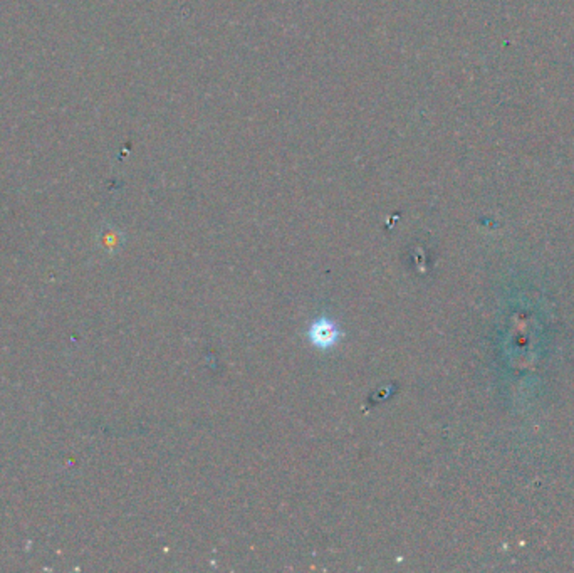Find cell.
Listing matches in <instances>:
<instances>
[{
	"instance_id": "obj_1",
	"label": "cell",
	"mask_w": 574,
	"mask_h": 573,
	"mask_svg": "<svg viewBox=\"0 0 574 573\" xmlns=\"http://www.w3.org/2000/svg\"><path fill=\"white\" fill-rule=\"evenodd\" d=\"M309 336H311L313 343H316V347L327 348L338 340V328L331 321L319 320L313 325Z\"/></svg>"
}]
</instances>
